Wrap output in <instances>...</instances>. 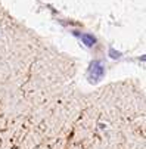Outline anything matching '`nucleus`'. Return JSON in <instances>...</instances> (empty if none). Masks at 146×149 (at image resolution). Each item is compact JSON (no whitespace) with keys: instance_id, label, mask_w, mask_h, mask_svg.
Wrapping results in <instances>:
<instances>
[]
</instances>
